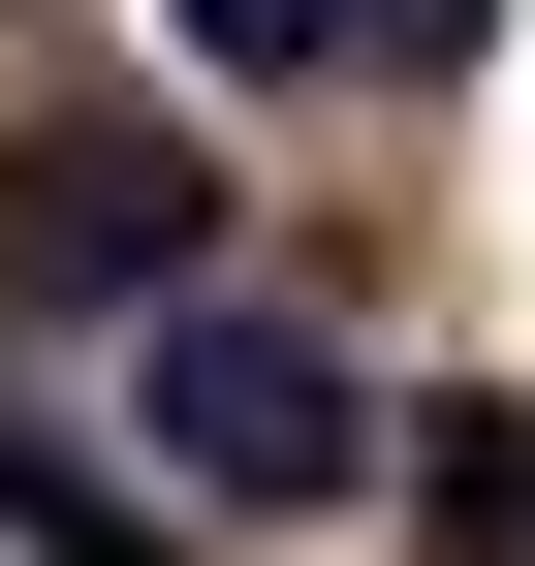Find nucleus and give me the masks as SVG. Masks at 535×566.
I'll list each match as a JSON object with an SVG mask.
<instances>
[{
  "mask_svg": "<svg viewBox=\"0 0 535 566\" xmlns=\"http://www.w3.org/2000/svg\"><path fill=\"white\" fill-rule=\"evenodd\" d=\"M95 346H126V441H158V504H347V472H378V378H347L315 315H252L221 252H189L158 315H95Z\"/></svg>",
  "mask_w": 535,
  "mask_h": 566,
  "instance_id": "1",
  "label": "nucleus"
},
{
  "mask_svg": "<svg viewBox=\"0 0 535 566\" xmlns=\"http://www.w3.org/2000/svg\"><path fill=\"white\" fill-rule=\"evenodd\" d=\"M189 252H221V158H189L158 95H95V126L0 158V283H32V315H158Z\"/></svg>",
  "mask_w": 535,
  "mask_h": 566,
  "instance_id": "2",
  "label": "nucleus"
},
{
  "mask_svg": "<svg viewBox=\"0 0 535 566\" xmlns=\"http://www.w3.org/2000/svg\"><path fill=\"white\" fill-rule=\"evenodd\" d=\"M378 472H410V535H535V409H504V378L378 409Z\"/></svg>",
  "mask_w": 535,
  "mask_h": 566,
  "instance_id": "3",
  "label": "nucleus"
},
{
  "mask_svg": "<svg viewBox=\"0 0 535 566\" xmlns=\"http://www.w3.org/2000/svg\"><path fill=\"white\" fill-rule=\"evenodd\" d=\"M0 535H32V566H158V504H126L63 409H0Z\"/></svg>",
  "mask_w": 535,
  "mask_h": 566,
  "instance_id": "4",
  "label": "nucleus"
},
{
  "mask_svg": "<svg viewBox=\"0 0 535 566\" xmlns=\"http://www.w3.org/2000/svg\"><path fill=\"white\" fill-rule=\"evenodd\" d=\"M189 63H252V95H284V63H347V0H189Z\"/></svg>",
  "mask_w": 535,
  "mask_h": 566,
  "instance_id": "5",
  "label": "nucleus"
},
{
  "mask_svg": "<svg viewBox=\"0 0 535 566\" xmlns=\"http://www.w3.org/2000/svg\"><path fill=\"white\" fill-rule=\"evenodd\" d=\"M504 32V0H347V63H473Z\"/></svg>",
  "mask_w": 535,
  "mask_h": 566,
  "instance_id": "6",
  "label": "nucleus"
}]
</instances>
